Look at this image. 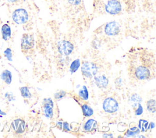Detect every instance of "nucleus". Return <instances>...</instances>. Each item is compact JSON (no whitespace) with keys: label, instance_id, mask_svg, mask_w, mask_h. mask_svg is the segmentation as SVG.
<instances>
[{"label":"nucleus","instance_id":"nucleus-9","mask_svg":"<svg viewBox=\"0 0 156 138\" xmlns=\"http://www.w3.org/2000/svg\"><path fill=\"white\" fill-rule=\"evenodd\" d=\"M135 75L140 80H145L148 79L151 76L149 69L144 66H138L135 71Z\"/></svg>","mask_w":156,"mask_h":138},{"label":"nucleus","instance_id":"nucleus-24","mask_svg":"<svg viewBox=\"0 0 156 138\" xmlns=\"http://www.w3.org/2000/svg\"><path fill=\"white\" fill-rule=\"evenodd\" d=\"M66 94V92L63 91V90H60L57 92H55L54 94V98L55 100H59L60 99H62V98H63Z\"/></svg>","mask_w":156,"mask_h":138},{"label":"nucleus","instance_id":"nucleus-2","mask_svg":"<svg viewBox=\"0 0 156 138\" xmlns=\"http://www.w3.org/2000/svg\"><path fill=\"white\" fill-rule=\"evenodd\" d=\"M98 71V66L96 63L91 61H85L81 66L82 74L87 78H92L97 74Z\"/></svg>","mask_w":156,"mask_h":138},{"label":"nucleus","instance_id":"nucleus-5","mask_svg":"<svg viewBox=\"0 0 156 138\" xmlns=\"http://www.w3.org/2000/svg\"><path fill=\"white\" fill-rule=\"evenodd\" d=\"M103 109L108 113H114L116 112L119 108L118 102L113 97L106 98L102 103Z\"/></svg>","mask_w":156,"mask_h":138},{"label":"nucleus","instance_id":"nucleus-4","mask_svg":"<svg viewBox=\"0 0 156 138\" xmlns=\"http://www.w3.org/2000/svg\"><path fill=\"white\" fill-rule=\"evenodd\" d=\"M35 41L34 36L29 33H24L21 38V47L23 52H27L34 48Z\"/></svg>","mask_w":156,"mask_h":138},{"label":"nucleus","instance_id":"nucleus-7","mask_svg":"<svg viewBox=\"0 0 156 138\" xmlns=\"http://www.w3.org/2000/svg\"><path fill=\"white\" fill-rule=\"evenodd\" d=\"M42 106L44 116L48 119L52 118L54 116V102L52 98L50 97L44 98L42 102Z\"/></svg>","mask_w":156,"mask_h":138},{"label":"nucleus","instance_id":"nucleus-13","mask_svg":"<svg viewBox=\"0 0 156 138\" xmlns=\"http://www.w3.org/2000/svg\"><path fill=\"white\" fill-rule=\"evenodd\" d=\"M98 128V122L93 119H88L83 125V129L87 132L94 131Z\"/></svg>","mask_w":156,"mask_h":138},{"label":"nucleus","instance_id":"nucleus-26","mask_svg":"<svg viewBox=\"0 0 156 138\" xmlns=\"http://www.w3.org/2000/svg\"><path fill=\"white\" fill-rule=\"evenodd\" d=\"M4 97L8 100V102H12V101H14L15 100V97L13 95V93L10 92H7L4 95Z\"/></svg>","mask_w":156,"mask_h":138},{"label":"nucleus","instance_id":"nucleus-20","mask_svg":"<svg viewBox=\"0 0 156 138\" xmlns=\"http://www.w3.org/2000/svg\"><path fill=\"white\" fill-rule=\"evenodd\" d=\"M147 110L150 112L154 113L156 111V103L155 99H150L146 103Z\"/></svg>","mask_w":156,"mask_h":138},{"label":"nucleus","instance_id":"nucleus-17","mask_svg":"<svg viewBox=\"0 0 156 138\" xmlns=\"http://www.w3.org/2000/svg\"><path fill=\"white\" fill-rule=\"evenodd\" d=\"M78 95L79 97L83 100H87L89 97V94H88V91L86 86L83 85L82 86L81 89H79L78 91Z\"/></svg>","mask_w":156,"mask_h":138},{"label":"nucleus","instance_id":"nucleus-23","mask_svg":"<svg viewBox=\"0 0 156 138\" xmlns=\"http://www.w3.org/2000/svg\"><path fill=\"white\" fill-rule=\"evenodd\" d=\"M140 133V130L137 128L135 131H132L130 129H127L126 134L125 136L127 137H135L136 135H138Z\"/></svg>","mask_w":156,"mask_h":138},{"label":"nucleus","instance_id":"nucleus-36","mask_svg":"<svg viewBox=\"0 0 156 138\" xmlns=\"http://www.w3.org/2000/svg\"><path fill=\"white\" fill-rule=\"evenodd\" d=\"M2 117V115H1V114H0V117Z\"/></svg>","mask_w":156,"mask_h":138},{"label":"nucleus","instance_id":"nucleus-32","mask_svg":"<svg viewBox=\"0 0 156 138\" xmlns=\"http://www.w3.org/2000/svg\"><path fill=\"white\" fill-rule=\"evenodd\" d=\"M102 137H113V134H104L103 135H102Z\"/></svg>","mask_w":156,"mask_h":138},{"label":"nucleus","instance_id":"nucleus-33","mask_svg":"<svg viewBox=\"0 0 156 138\" xmlns=\"http://www.w3.org/2000/svg\"><path fill=\"white\" fill-rule=\"evenodd\" d=\"M0 114L3 116H6L7 114H6V112H4L3 111H2V110L1 109V108H0Z\"/></svg>","mask_w":156,"mask_h":138},{"label":"nucleus","instance_id":"nucleus-31","mask_svg":"<svg viewBox=\"0 0 156 138\" xmlns=\"http://www.w3.org/2000/svg\"><path fill=\"white\" fill-rule=\"evenodd\" d=\"M149 129H153L154 127H155V123L153 122H151L149 124Z\"/></svg>","mask_w":156,"mask_h":138},{"label":"nucleus","instance_id":"nucleus-3","mask_svg":"<svg viewBox=\"0 0 156 138\" xmlns=\"http://www.w3.org/2000/svg\"><path fill=\"white\" fill-rule=\"evenodd\" d=\"M57 50L58 53L63 56L69 55L74 50V45L70 41L67 40H61L57 43Z\"/></svg>","mask_w":156,"mask_h":138},{"label":"nucleus","instance_id":"nucleus-22","mask_svg":"<svg viewBox=\"0 0 156 138\" xmlns=\"http://www.w3.org/2000/svg\"><path fill=\"white\" fill-rule=\"evenodd\" d=\"M4 55L7 58V60L9 61H13V54H12V50L10 47H7L5 49L4 51Z\"/></svg>","mask_w":156,"mask_h":138},{"label":"nucleus","instance_id":"nucleus-29","mask_svg":"<svg viewBox=\"0 0 156 138\" xmlns=\"http://www.w3.org/2000/svg\"><path fill=\"white\" fill-rule=\"evenodd\" d=\"M63 129L67 131H70L71 129L69 128V125L67 122H63Z\"/></svg>","mask_w":156,"mask_h":138},{"label":"nucleus","instance_id":"nucleus-12","mask_svg":"<svg viewBox=\"0 0 156 138\" xmlns=\"http://www.w3.org/2000/svg\"><path fill=\"white\" fill-rule=\"evenodd\" d=\"M2 38L4 41H8L10 39L12 31L10 26L8 24H4L1 27Z\"/></svg>","mask_w":156,"mask_h":138},{"label":"nucleus","instance_id":"nucleus-27","mask_svg":"<svg viewBox=\"0 0 156 138\" xmlns=\"http://www.w3.org/2000/svg\"><path fill=\"white\" fill-rule=\"evenodd\" d=\"M63 57L61 58L60 60H59V64L60 65H62V66H66V64H69V62L68 61V58H66V57H64V56L62 55Z\"/></svg>","mask_w":156,"mask_h":138},{"label":"nucleus","instance_id":"nucleus-25","mask_svg":"<svg viewBox=\"0 0 156 138\" xmlns=\"http://www.w3.org/2000/svg\"><path fill=\"white\" fill-rule=\"evenodd\" d=\"M143 113V108L141 104V103H138L137 106L136 107V109L135 111V114L136 116H141Z\"/></svg>","mask_w":156,"mask_h":138},{"label":"nucleus","instance_id":"nucleus-16","mask_svg":"<svg viewBox=\"0 0 156 138\" xmlns=\"http://www.w3.org/2000/svg\"><path fill=\"white\" fill-rule=\"evenodd\" d=\"M82 113L84 116L85 117H90L93 116L94 114V111L93 108L89 106L88 104H83L81 106Z\"/></svg>","mask_w":156,"mask_h":138},{"label":"nucleus","instance_id":"nucleus-28","mask_svg":"<svg viewBox=\"0 0 156 138\" xmlns=\"http://www.w3.org/2000/svg\"><path fill=\"white\" fill-rule=\"evenodd\" d=\"M68 2L73 5H78L80 4L82 0H67Z\"/></svg>","mask_w":156,"mask_h":138},{"label":"nucleus","instance_id":"nucleus-34","mask_svg":"<svg viewBox=\"0 0 156 138\" xmlns=\"http://www.w3.org/2000/svg\"><path fill=\"white\" fill-rule=\"evenodd\" d=\"M9 2H11V3H14V2H17L18 0H7Z\"/></svg>","mask_w":156,"mask_h":138},{"label":"nucleus","instance_id":"nucleus-15","mask_svg":"<svg viewBox=\"0 0 156 138\" xmlns=\"http://www.w3.org/2000/svg\"><path fill=\"white\" fill-rule=\"evenodd\" d=\"M142 100L143 99L140 95H139L138 94L134 93L130 97V103L133 108H136L138 103L142 102Z\"/></svg>","mask_w":156,"mask_h":138},{"label":"nucleus","instance_id":"nucleus-14","mask_svg":"<svg viewBox=\"0 0 156 138\" xmlns=\"http://www.w3.org/2000/svg\"><path fill=\"white\" fill-rule=\"evenodd\" d=\"M1 79L7 85H10L12 81V74L9 69L4 70L0 74Z\"/></svg>","mask_w":156,"mask_h":138},{"label":"nucleus","instance_id":"nucleus-6","mask_svg":"<svg viewBox=\"0 0 156 138\" xmlns=\"http://www.w3.org/2000/svg\"><path fill=\"white\" fill-rule=\"evenodd\" d=\"M105 10L110 15H118L122 10V6L118 0H109L105 6Z\"/></svg>","mask_w":156,"mask_h":138},{"label":"nucleus","instance_id":"nucleus-10","mask_svg":"<svg viewBox=\"0 0 156 138\" xmlns=\"http://www.w3.org/2000/svg\"><path fill=\"white\" fill-rule=\"evenodd\" d=\"M26 122L21 119H16L12 121L11 127L16 134H22L26 129Z\"/></svg>","mask_w":156,"mask_h":138},{"label":"nucleus","instance_id":"nucleus-19","mask_svg":"<svg viewBox=\"0 0 156 138\" xmlns=\"http://www.w3.org/2000/svg\"><path fill=\"white\" fill-rule=\"evenodd\" d=\"M20 91L21 96L24 98H30L32 97V94L27 86H22L20 88Z\"/></svg>","mask_w":156,"mask_h":138},{"label":"nucleus","instance_id":"nucleus-11","mask_svg":"<svg viewBox=\"0 0 156 138\" xmlns=\"http://www.w3.org/2000/svg\"><path fill=\"white\" fill-rule=\"evenodd\" d=\"M94 80L96 85L100 89L106 88L108 85V78L102 75L94 76Z\"/></svg>","mask_w":156,"mask_h":138},{"label":"nucleus","instance_id":"nucleus-1","mask_svg":"<svg viewBox=\"0 0 156 138\" xmlns=\"http://www.w3.org/2000/svg\"><path fill=\"white\" fill-rule=\"evenodd\" d=\"M12 18L13 22L17 24H24L26 23L29 19L28 12L23 8L15 9L12 14Z\"/></svg>","mask_w":156,"mask_h":138},{"label":"nucleus","instance_id":"nucleus-30","mask_svg":"<svg viewBox=\"0 0 156 138\" xmlns=\"http://www.w3.org/2000/svg\"><path fill=\"white\" fill-rule=\"evenodd\" d=\"M57 128L59 129L62 130L63 129V122H57Z\"/></svg>","mask_w":156,"mask_h":138},{"label":"nucleus","instance_id":"nucleus-18","mask_svg":"<svg viewBox=\"0 0 156 138\" xmlns=\"http://www.w3.org/2000/svg\"><path fill=\"white\" fill-rule=\"evenodd\" d=\"M80 66V61L79 58H77L74 60L73 61H72L69 66V71L71 72V74H73L75 73L78 70Z\"/></svg>","mask_w":156,"mask_h":138},{"label":"nucleus","instance_id":"nucleus-21","mask_svg":"<svg viewBox=\"0 0 156 138\" xmlns=\"http://www.w3.org/2000/svg\"><path fill=\"white\" fill-rule=\"evenodd\" d=\"M149 123L147 120L140 119L138 123V129L140 130V131L144 132L147 129H149Z\"/></svg>","mask_w":156,"mask_h":138},{"label":"nucleus","instance_id":"nucleus-8","mask_svg":"<svg viewBox=\"0 0 156 138\" xmlns=\"http://www.w3.org/2000/svg\"><path fill=\"white\" fill-rule=\"evenodd\" d=\"M104 31L105 34L108 36H115L120 32V26L119 23L115 21H110L106 24Z\"/></svg>","mask_w":156,"mask_h":138},{"label":"nucleus","instance_id":"nucleus-35","mask_svg":"<svg viewBox=\"0 0 156 138\" xmlns=\"http://www.w3.org/2000/svg\"><path fill=\"white\" fill-rule=\"evenodd\" d=\"M138 128L136 127V126H134V127H132V128H130V130H132V131H135V130H136V129H137Z\"/></svg>","mask_w":156,"mask_h":138}]
</instances>
